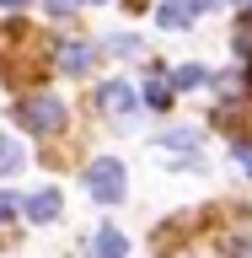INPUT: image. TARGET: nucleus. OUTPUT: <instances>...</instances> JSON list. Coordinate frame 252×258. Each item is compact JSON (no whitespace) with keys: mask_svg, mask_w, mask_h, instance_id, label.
I'll use <instances>...</instances> for the list:
<instances>
[{"mask_svg":"<svg viewBox=\"0 0 252 258\" xmlns=\"http://www.w3.org/2000/svg\"><path fill=\"white\" fill-rule=\"evenodd\" d=\"M16 124L32 129V135H59L64 129V102L54 92H32V97L16 102Z\"/></svg>","mask_w":252,"mask_h":258,"instance_id":"1","label":"nucleus"},{"mask_svg":"<svg viewBox=\"0 0 252 258\" xmlns=\"http://www.w3.org/2000/svg\"><path fill=\"white\" fill-rule=\"evenodd\" d=\"M86 188H92L102 205H118V199H124V167H118V161H92Z\"/></svg>","mask_w":252,"mask_h":258,"instance_id":"2","label":"nucleus"},{"mask_svg":"<svg viewBox=\"0 0 252 258\" xmlns=\"http://www.w3.org/2000/svg\"><path fill=\"white\" fill-rule=\"evenodd\" d=\"M193 16H199V0H161L156 22H161V27H188Z\"/></svg>","mask_w":252,"mask_h":258,"instance_id":"3","label":"nucleus"},{"mask_svg":"<svg viewBox=\"0 0 252 258\" xmlns=\"http://www.w3.org/2000/svg\"><path fill=\"white\" fill-rule=\"evenodd\" d=\"M22 210H27V221H38V226H43V221H54V215H59V188H38Z\"/></svg>","mask_w":252,"mask_h":258,"instance_id":"4","label":"nucleus"},{"mask_svg":"<svg viewBox=\"0 0 252 258\" xmlns=\"http://www.w3.org/2000/svg\"><path fill=\"white\" fill-rule=\"evenodd\" d=\"M97 102H102V113H129L134 108V92H129L124 81H108V86L97 92Z\"/></svg>","mask_w":252,"mask_h":258,"instance_id":"5","label":"nucleus"},{"mask_svg":"<svg viewBox=\"0 0 252 258\" xmlns=\"http://www.w3.org/2000/svg\"><path fill=\"white\" fill-rule=\"evenodd\" d=\"M97 258H124V231L102 226V231H97Z\"/></svg>","mask_w":252,"mask_h":258,"instance_id":"6","label":"nucleus"},{"mask_svg":"<svg viewBox=\"0 0 252 258\" xmlns=\"http://www.w3.org/2000/svg\"><path fill=\"white\" fill-rule=\"evenodd\" d=\"M0 172H22V145L0 129Z\"/></svg>","mask_w":252,"mask_h":258,"instance_id":"7","label":"nucleus"},{"mask_svg":"<svg viewBox=\"0 0 252 258\" xmlns=\"http://www.w3.org/2000/svg\"><path fill=\"white\" fill-rule=\"evenodd\" d=\"M145 102H150V108H166V102H172V81L150 76V81H145Z\"/></svg>","mask_w":252,"mask_h":258,"instance_id":"8","label":"nucleus"},{"mask_svg":"<svg viewBox=\"0 0 252 258\" xmlns=\"http://www.w3.org/2000/svg\"><path fill=\"white\" fill-rule=\"evenodd\" d=\"M59 64H64V70H86V64H92V43H70V48H59Z\"/></svg>","mask_w":252,"mask_h":258,"instance_id":"9","label":"nucleus"},{"mask_svg":"<svg viewBox=\"0 0 252 258\" xmlns=\"http://www.w3.org/2000/svg\"><path fill=\"white\" fill-rule=\"evenodd\" d=\"M204 81H209V70H204V64H183V70L172 76V86H183V92H193V86H204Z\"/></svg>","mask_w":252,"mask_h":258,"instance_id":"10","label":"nucleus"},{"mask_svg":"<svg viewBox=\"0 0 252 258\" xmlns=\"http://www.w3.org/2000/svg\"><path fill=\"white\" fill-rule=\"evenodd\" d=\"M16 210H22V205H16V194L0 188V221H16Z\"/></svg>","mask_w":252,"mask_h":258,"instance_id":"11","label":"nucleus"},{"mask_svg":"<svg viewBox=\"0 0 252 258\" xmlns=\"http://www.w3.org/2000/svg\"><path fill=\"white\" fill-rule=\"evenodd\" d=\"M43 6H48V11H54V16H64V11H70V6H75V0H43Z\"/></svg>","mask_w":252,"mask_h":258,"instance_id":"12","label":"nucleus"},{"mask_svg":"<svg viewBox=\"0 0 252 258\" xmlns=\"http://www.w3.org/2000/svg\"><path fill=\"white\" fill-rule=\"evenodd\" d=\"M236 161H241V167L252 172V145H236Z\"/></svg>","mask_w":252,"mask_h":258,"instance_id":"13","label":"nucleus"},{"mask_svg":"<svg viewBox=\"0 0 252 258\" xmlns=\"http://www.w3.org/2000/svg\"><path fill=\"white\" fill-rule=\"evenodd\" d=\"M0 6H6V11H22V6H27V0H0Z\"/></svg>","mask_w":252,"mask_h":258,"instance_id":"14","label":"nucleus"},{"mask_svg":"<svg viewBox=\"0 0 252 258\" xmlns=\"http://www.w3.org/2000/svg\"><path fill=\"white\" fill-rule=\"evenodd\" d=\"M236 11H241V16H252V0H236Z\"/></svg>","mask_w":252,"mask_h":258,"instance_id":"15","label":"nucleus"},{"mask_svg":"<svg viewBox=\"0 0 252 258\" xmlns=\"http://www.w3.org/2000/svg\"><path fill=\"white\" fill-rule=\"evenodd\" d=\"M204 6H220V0H199V11H204Z\"/></svg>","mask_w":252,"mask_h":258,"instance_id":"16","label":"nucleus"},{"mask_svg":"<svg viewBox=\"0 0 252 258\" xmlns=\"http://www.w3.org/2000/svg\"><path fill=\"white\" fill-rule=\"evenodd\" d=\"M92 6H102V0H92Z\"/></svg>","mask_w":252,"mask_h":258,"instance_id":"17","label":"nucleus"},{"mask_svg":"<svg viewBox=\"0 0 252 258\" xmlns=\"http://www.w3.org/2000/svg\"><path fill=\"white\" fill-rule=\"evenodd\" d=\"M247 81H252V70H247Z\"/></svg>","mask_w":252,"mask_h":258,"instance_id":"18","label":"nucleus"}]
</instances>
